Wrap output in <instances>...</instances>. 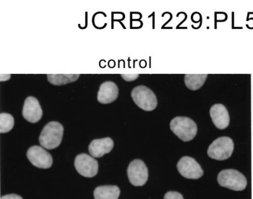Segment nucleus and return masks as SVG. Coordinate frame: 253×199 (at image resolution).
I'll return each mask as SVG.
<instances>
[{
    "instance_id": "423d86ee",
    "label": "nucleus",
    "mask_w": 253,
    "mask_h": 199,
    "mask_svg": "<svg viewBox=\"0 0 253 199\" xmlns=\"http://www.w3.org/2000/svg\"><path fill=\"white\" fill-rule=\"evenodd\" d=\"M75 167L80 175L85 178H93L98 173V161L87 153L78 154L75 159Z\"/></svg>"
},
{
    "instance_id": "412c9836",
    "label": "nucleus",
    "mask_w": 253,
    "mask_h": 199,
    "mask_svg": "<svg viewBox=\"0 0 253 199\" xmlns=\"http://www.w3.org/2000/svg\"></svg>"
},
{
    "instance_id": "f03ea898",
    "label": "nucleus",
    "mask_w": 253,
    "mask_h": 199,
    "mask_svg": "<svg viewBox=\"0 0 253 199\" xmlns=\"http://www.w3.org/2000/svg\"><path fill=\"white\" fill-rule=\"evenodd\" d=\"M170 128L184 142L193 140L198 133L196 123L189 117H174L170 123Z\"/></svg>"
},
{
    "instance_id": "20e7f679",
    "label": "nucleus",
    "mask_w": 253,
    "mask_h": 199,
    "mask_svg": "<svg viewBox=\"0 0 253 199\" xmlns=\"http://www.w3.org/2000/svg\"><path fill=\"white\" fill-rule=\"evenodd\" d=\"M234 142L232 139L226 136L215 139L208 149V155L211 159L223 161L229 159L234 151Z\"/></svg>"
},
{
    "instance_id": "f8f14e48",
    "label": "nucleus",
    "mask_w": 253,
    "mask_h": 199,
    "mask_svg": "<svg viewBox=\"0 0 253 199\" xmlns=\"http://www.w3.org/2000/svg\"><path fill=\"white\" fill-rule=\"evenodd\" d=\"M118 96L119 89L117 84L112 81H107L100 86L97 100L101 104H110L117 100Z\"/></svg>"
},
{
    "instance_id": "6ab92c4d",
    "label": "nucleus",
    "mask_w": 253,
    "mask_h": 199,
    "mask_svg": "<svg viewBox=\"0 0 253 199\" xmlns=\"http://www.w3.org/2000/svg\"><path fill=\"white\" fill-rule=\"evenodd\" d=\"M123 79L126 81H133L139 77L138 74H122Z\"/></svg>"
},
{
    "instance_id": "f3484780",
    "label": "nucleus",
    "mask_w": 253,
    "mask_h": 199,
    "mask_svg": "<svg viewBox=\"0 0 253 199\" xmlns=\"http://www.w3.org/2000/svg\"><path fill=\"white\" fill-rule=\"evenodd\" d=\"M15 120L10 114L3 112L0 114V132L6 133L10 132L13 128Z\"/></svg>"
},
{
    "instance_id": "2eb2a0df",
    "label": "nucleus",
    "mask_w": 253,
    "mask_h": 199,
    "mask_svg": "<svg viewBox=\"0 0 253 199\" xmlns=\"http://www.w3.org/2000/svg\"><path fill=\"white\" fill-rule=\"evenodd\" d=\"M80 76L79 74H48L47 79L52 85L62 86L75 82Z\"/></svg>"
},
{
    "instance_id": "9d476101",
    "label": "nucleus",
    "mask_w": 253,
    "mask_h": 199,
    "mask_svg": "<svg viewBox=\"0 0 253 199\" xmlns=\"http://www.w3.org/2000/svg\"><path fill=\"white\" fill-rule=\"evenodd\" d=\"M22 114L29 123H38L43 115V111L38 100L34 97H29L26 98L23 105Z\"/></svg>"
},
{
    "instance_id": "7ed1b4c3",
    "label": "nucleus",
    "mask_w": 253,
    "mask_h": 199,
    "mask_svg": "<svg viewBox=\"0 0 253 199\" xmlns=\"http://www.w3.org/2000/svg\"><path fill=\"white\" fill-rule=\"evenodd\" d=\"M131 97L135 104L143 110L151 112L157 106L158 101L155 94L146 86H138L132 89Z\"/></svg>"
},
{
    "instance_id": "f257e3e1",
    "label": "nucleus",
    "mask_w": 253,
    "mask_h": 199,
    "mask_svg": "<svg viewBox=\"0 0 253 199\" xmlns=\"http://www.w3.org/2000/svg\"><path fill=\"white\" fill-rule=\"evenodd\" d=\"M64 128L58 122L46 124L39 136L41 146L46 149H54L61 144L63 138Z\"/></svg>"
},
{
    "instance_id": "39448f33",
    "label": "nucleus",
    "mask_w": 253,
    "mask_h": 199,
    "mask_svg": "<svg viewBox=\"0 0 253 199\" xmlns=\"http://www.w3.org/2000/svg\"><path fill=\"white\" fill-rule=\"evenodd\" d=\"M218 183L222 187L241 191L247 186V180L241 172L236 170H224L218 175Z\"/></svg>"
},
{
    "instance_id": "dca6fc26",
    "label": "nucleus",
    "mask_w": 253,
    "mask_h": 199,
    "mask_svg": "<svg viewBox=\"0 0 253 199\" xmlns=\"http://www.w3.org/2000/svg\"><path fill=\"white\" fill-rule=\"evenodd\" d=\"M207 78V74H186L185 76V86L190 90H198L204 85Z\"/></svg>"
},
{
    "instance_id": "9b49d317",
    "label": "nucleus",
    "mask_w": 253,
    "mask_h": 199,
    "mask_svg": "<svg viewBox=\"0 0 253 199\" xmlns=\"http://www.w3.org/2000/svg\"><path fill=\"white\" fill-rule=\"evenodd\" d=\"M210 115L212 121L218 129H226L229 125L230 117L226 106L222 104H215L211 107Z\"/></svg>"
},
{
    "instance_id": "a211bd4d",
    "label": "nucleus",
    "mask_w": 253,
    "mask_h": 199,
    "mask_svg": "<svg viewBox=\"0 0 253 199\" xmlns=\"http://www.w3.org/2000/svg\"><path fill=\"white\" fill-rule=\"evenodd\" d=\"M164 199H184L182 194L176 191H169L165 194Z\"/></svg>"
},
{
    "instance_id": "aec40b11",
    "label": "nucleus",
    "mask_w": 253,
    "mask_h": 199,
    "mask_svg": "<svg viewBox=\"0 0 253 199\" xmlns=\"http://www.w3.org/2000/svg\"><path fill=\"white\" fill-rule=\"evenodd\" d=\"M1 199H23L21 197L17 194H10V195L3 196Z\"/></svg>"
},
{
    "instance_id": "1a4fd4ad",
    "label": "nucleus",
    "mask_w": 253,
    "mask_h": 199,
    "mask_svg": "<svg viewBox=\"0 0 253 199\" xmlns=\"http://www.w3.org/2000/svg\"><path fill=\"white\" fill-rule=\"evenodd\" d=\"M27 157L31 164L41 169H49L52 165L51 154L42 147L33 146L27 151Z\"/></svg>"
},
{
    "instance_id": "6e6552de",
    "label": "nucleus",
    "mask_w": 253,
    "mask_h": 199,
    "mask_svg": "<svg viewBox=\"0 0 253 199\" xmlns=\"http://www.w3.org/2000/svg\"><path fill=\"white\" fill-rule=\"evenodd\" d=\"M177 170L184 178L187 179H199L204 175V170L193 158L183 156L177 163Z\"/></svg>"
},
{
    "instance_id": "ddd939ff",
    "label": "nucleus",
    "mask_w": 253,
    "mask_h": 199,
    "mask_svg": "<svg viewBox=\"0 0 253 199\" xmlns=\"http://www.w3.org/2000/svg\"><path fill=\"white\" fill-rule=\"evenodd\" d=\"M114 142L111 138L95 139L90 142L88 151L93 157H102L104 155L109 153L113 149Z\"/></svg>"
},
{
    "instance_id": "4be33fe9",
    "label": "nucleus",
    "mask_w": 253,
    "mask_h": 199,
    "mask_svg": "<svg viewBox=\"0 0 253 199\" xmlns=\"http://www.w3.org/2000/svg\"></svg>"
},
{
    "instance_id": "4468645a",
    "label": "nucleus",
    "mask_w": 253,
    "mask_h": 199,
    "mask_svg": "<svg viewBox=\"0 0 253 199\" xmlns=\"http://www.w3.org/2000/svg\"><path fill=\"white\" fill-rule=\"evenodd\" d=\"M120 190L116 186H99L94 190L95 199H118Z\"/></svg>"
},
{
    "instance_id": "0eeeda50",
    "label": "nucleus",
    "mask_w": 253,
    "mask_h": 199,
    "mask_svg": "<svg viewBox=\"0 0 253 199\" xmlns=\"http://www.w3.org/2000/svg\"><path fill=\"white\" fill-rule=\"evenodd\" d=\"M127 176L132 186H144L148 178V170L145 163L140 159L131 161L128 166Z\"/></svg>"
}]
</instances>
